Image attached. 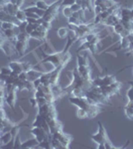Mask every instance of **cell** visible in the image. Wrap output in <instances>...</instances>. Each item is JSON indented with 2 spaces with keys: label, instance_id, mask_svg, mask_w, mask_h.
<instances>
[{
  "label": "cell",
  "instance_id": "1",
  "mask_svg": "<svg viewBox=\"0 0 133 149\" xmlns=\"http://www.w3.org/2000/svg\"><path fill=\"white\" fill-rule=\"evenodd\" d=\"M78 40L76 38V36H68V41H67V44L65 46L64 50L61 52H57V53H54V54H50V55H47L43 52V50L40 49L41 53L42 55L44 56V58L42 59V64L44 63H51L54 65L55 68L57 67H66L69 62L72 60V54L70 53V49L71 47L72 46L76 41Z\"/></svg>",
  "mask_w": 133,
  "mask_h": 149
},
{
  "label": "cell",
  "instance_id": "2",
  "mask_svg": "<svg viewBox=\"0 0 133 149\" xmlns=\"http://www.w3.org/2000/svg\"><path fill=\"white\" fill-rule=\"evenodd\" d=\"M70 102L72 103L74 105L78 107L79 109H81L86 112L88 118H94L96 115H98L101 112V109L100 104L94 102L91 98H88L86 95L83 97H69Z\"/></svg>",
  "mask_w": 133,
  "mask_h": 149
},
{
  "label": "cell",
  "instance_id": "3",
  "mask_svg": "<svg viewBox=\"0 0 133 149\" xmlns=\"http://www.w3.org/2000/svg\"><path fill=\"white\" fill-rule=\"evenodd\" d=\"M98 125V131L96 134H93V135H89L91 139L97 144V148L98 149H117V147H115L112 144V142L110 141V139L107 136V132H106L105 127L103 126L102 122L98 121L97 122Z\"/></svg>",
  "mask_w": 133,
  "mask_h": 149
},
{
  "label": "cell",
  "instance_id": "4",
  "mask_svg": "<svg viewBox=\"0 0 133 149\" xmlns=\"http://www.w3.org/2000/svg\"><path fill=\"white\" fill-rule=\"evenodd\" d=\"M84 95L88 97V98H91V100H93V102H96L97 104L111 105L110 98L106 97L105 95H102L100 86H96L93 85L86 93H84Z\"/></svg>",
  "mask_w": 133,
  "mask_h": 149
},
{
  "label": "cell",
  "instance_id": "5",
  "mask_svg": "<svg viewBox=\"0 0 133 149\" xmlns=\"http://www.w3.org/2000/svg\"><path fill=\"white\" fill-rule=\"evenodd\" d=\"M77 60H78V71L79 73L88 80H93L91 79V68L89 66L88 58L83 55H77Z\"/></svg>",
  "mask_w": 133,
  "mask_h": 149
},
{
  "label": "cell",
  "instance_id": "6",
  "mask_svg": "<svg viewBox=\"0 0 133 149\" xmlns=\"http://www.w3.org/2000/svg\"><path fill=\"white\" fill-rule=\"evenodd\" d=\"M18 88L13 84H7L5 85V102L8 107L15 111V104L17 102V92Z\"/></svg>",
  "mask_w": 133,
  "mask_h": 149
},
{
  "label": "cell",
  "instance_id": "7",
  "mask_svg": "<svg viewBox=\"0 0 133 149\" xmlns=\"http://www.w3.org/2000/svg\"><path fill=\"white\" fill-rule=\"evenodd\" d=\"M31 37L26 32H21L17 36V39L15 42V49L17 54L23 56L25 54L26 50L29 47V42H30Z\"/></svg>",
  "mask_w": 133,
  "mask_h": 149
},
{
  "label": "cell",
  "instance_id": "8",
  "mask_svg": "<svg viewBox=\"0 0 133 149\" xmlns=\"http://www.w3.org/2000/svg\"><path fill=\"white\" fill-rule=\"evenodd\" d=\"M56 103L54 102H48L46 104L42 105V107H38V113L42 115L46 120L49 119L57 118V110H56Z\"/></svg>",
  "mask_w": 133,
  "mask_h": 149
},
{
  "label": "cell",
  "instance_id": "9",
  "mask_svg": "<svg viewBox=\"0 0 133 149\" xmlns=\"http://www.w3.org/2000/svg\"><path fill=\"white\" fill-rule=\"evenodd\" d=\"M62 1L63 0H58V1H56L53 4L49 5V8L45 11L44 16L42 17L43 20L48 23H52L53 20L57 19L58 13H59V9L62 5Z\"/></svg>",
  "mask_w": 133,
  "mask_h": 149
},
{
  "label": "cell",
  "instance_id": "10",
  "mask_svg": "<svg viewBox=\"0 0 133 149\" xmlns=\"http://www.w3.org/2000/svg\"><path fill=\"white\" fill-rule=\"evenodd\" d=\"M122 83L116 81L115 83L111 84L109 86H100L101 88V93H102L103 95H105L106 97L110 98L113 95H118L119 97H121L120 95V88H121Z\"/></svg>",
  "mask_w": 133,
  "mask_h": 149
},
{
  "label": "cell",
  "instance_id": "11",
  "mask_svg": "<svg viewBox=\"0 0 133 149\" xmlns=\"http://www.w3.org/2000/svg\"><path fill=\"white\" fill-rule=\"evenodd\" d=\"M51 135H52V137L58 139V140L63 144L64 148H69L70 145H71V143H72V141L74 140L72 136H71L70 134H66L64 132V130L54 132V133H52Z\"/></svg>",
  "mask_w": 133,
  "mask_h": 149
},
{
  "label": "cell",
  "instance_id": "12",
  "mask_svg": "<svg viewBox=\"0 0 133 149\" xmlns=\"http://www.w3.org/2000/svg\"><path fill=\"white\" fill-rule=\"evenodd\" d=\"M30 132L34 136V138L37 139V141L39 143L46 140V139L51 138V133H48V132L45 131L43 128L38 127V126H32V129H31Z\"/></svg>",
  "mask_w": 133,
  "mask_h": 149
},
{
  "label": "cell",
  "instance_id": "13",
  "mask_svg": "<svg viewBox=\"0 0 133 149\" xmlns=\"http://www.w3.org/2000/svg\"><path fill=\"white\" fill-rule=\"evenodd\" d=\"M116 81V78L114 74H105L103 78H95L93 80V84L96 86H109Z\"/></svg>",
  "mask_w": 133,
  "mask_h": 149
},
{
  "label": "cell",
  "instance_id": "14",
  "mask_svg": "<svg viewBox=\"0 0 133 149\" xmlns=\"http://www.w3.org/2000/svg\"><path fill=\"white\" fill-rule=\"evenodd\" d=\"M47 122H48V124H49L51 134L54 133V132L63 130V122L60 121L59 119H58V117L57 118L49 119V120H47Z\"/></svg>",
  "mask_w": 133,
  "mask_h": 149
},
{
  "label": "cell",
  "instance_id": "15",
  "mask_svg": "<svg viewBox=\"0 0 133 149\" xmlns=\"http://www.w3.org/2000/svg\"><path fill=\"white\" fill-rule=\"evenodd\" d=\"M2 9H3V11L5 12L6 14H9V15H13V16H16L17 12L19 11V8L18 6H16L15 4L11 3V2H8V3L4 4L3 6H2Z\"/></svg>",
  "mask_w": 133,
  "mask_h": 149
},
{
  "label": "cell",
  "instance_id": "16",
  "mask_svg": "<svg viewBox=\"0 0 133 149\" xmlns=\"http://www.w3.org/2000/svg\"><path fill=\"white\" fill-rule=\"evenodd\" d=\"M113 30H114V32L116 33V34H118L120 36V37H127L128 35H130L132 32H130V31H128L126 30L124 27L122 26V24L121 23H117L116 25H114L113 26Z\"/></svg>",
  "mask_w": 133,
  "mask_h": 149
},
{
  "label": "cell",
  "instance_id": "17",
  "mask_svg": "<svg viewBox=\"0 0 133 149\" xmlns=\"http://www.w3.org/2000/svg\"><path fill=\"white\" fill-rule=\"evenodd\" d=\"M76 3L79 4L84 11L88 10L89 13L93 12V2H91V0H77Z\"/></svg>",
  "mask_w": 133,
  "mask_h": 149
},
{
  "label": "cell",
  "instance_id": "18",
  "mask_svg": "<svg viewBox=\"0 0 133 149\" xmlns=\"http://www.w3.org/2000/svg\"><path fill=\"white\" fill-rule=\"evenodd\" d=\"M9 67L11 68L12 72H15L17 74H20L24 72V68H23V62H11L8 65Z\"/></svg>",
  "mask_w": 133,
  "mask_h": 149
},
{
  "label": "cell",
  "instance_id": "19",
  "mask_svg": "<svg viewBox=\"0 0 133 149\" xmlns=\"http://www.w3.org/2000/svg\"><path fill=\"white\" fill-rule=\"evenodd\" d=\"M28 74V79L30 81H34L38 79H40L42 77V74H44V72H40V71H35L34 69H32L31 71L27 72Z\"/></svg>",
  "mask_w": 133,
  "mask_h": 149
},
{
  "label": "cell",
  "instance_id": "20",
  "mask_svg": "<svg viewBox=\"0 0 133 149\" xmlns=\"http://www.w3.org/2000/svg\"><path fill=\"white\" fill-rule=\"evenodd\" d=\"M38 145H39V142L37 141V139L32 138V139H28V140L22 142L21 148H35V147H38Z\"/></svg>",
  "mask_w": 133,
  "mask_h": 149
},
{
  "label": "cell",
  "instance_id": "21",
  "mask_svg": "<svg viewBox=\"0 0 133 149\" xmlns=\"http://www.w3.org/2000/svg\"><path fill=\"white\" fill-rule=\"evenodd\" d=\"M69 31H70V29L66 27H62V28L58 29L57 30L58 36H59V38H61V39H66V38H68V36H69Z\"/></svg>",
  "mask_w": 133,
  "mask_h": 149
},
{
  "label": "cell",
  "instance_id": "22",
  "mask_svg": "<svg viewBox=\"0 0 133 149\" xmlns=\"http://www.w3.org/2000/svg\"><path fill=\"white\" fill-rule=\"evenodd\" d=\"M16 17L20 22H24L27 20V16H26V12L24 11V9H19V11L17 12Z\"/></svg>",
  "mask_w": 133,
  "mask_h": 149
},
{
  "label": "cell",
  "instance_id": "23",
  "mask_svg": "<svg viewBox=\"0 0 133 149\" xmlns=\"http://www.w3.org/2000/svg\"><path fill=\"white\" fill-rule=\"evenodd\" d=\"M129 43L130 41L127 37H122L121 38V43H120L119 49H123V50H128V47H129Z\"/></svg>",
  "mask_w": 133,
  "mask_h": 149
},
{
  "label": "cell",
  "instance_id": "24",
  "mask_svg": "<svg viewBox=\"0 0 133 149\" xmlns=\"http://www.w3.org/2000/svg\"><path fill=\"white\" fill-rule=\"evenodd\" d=\"M36 6L40 9H43V10H47V9L49 8V5L46 3L45 0H38V1L36 2Z\"/></svg>",
  "mask_w": 133,
  "mask_h": 149
},
{
  "label": "cell",
  "instance_id": "25",
  "mask_svg": "<svg viewBox=\"0 0 133 149\" xmlns=\"http://www.w3.org/2000/svg\"><path fill=\"white\" fill-rule=\"evenodd\" d=\"M77 117L79 119H84V118H88V114L86 112L83 110L81 109H78V112H77Z\"/></svg>",
  "mask_w": 133,
  "mask_h": 149
},
{
  "label": "cell",
  "instance_id": "26",
  "mask_svg": "<svg viewBox=\"0 0 133 149\" xmlns=\"http://www.w3.org/2000/svg\"><path fill=\"white\" fill-rule=\"evenodd\" d=\"M63 14H64L65 17L70 18L72 15V11L71 7H64V10H63Z\"/></svg>",
  "mask_w": 133,
  "mask_h": 149
},
{
  "label": "cell",
  "instance_id": "27",
  "mask_svg": "<svg viewBox=\"0 0 133 149\" xmlns=\"http://www.w3.org/2000/svg\"><path fill=\"white\" fill-rule=\"evenodd\" d=\"M75 3H76V0H63L61 7H71Z\"/></svg>",
  "mask_w": 133,
  "mask_h": 149
},
{
  "label": "cell",
  "instance_id": "28",
  "mask_svg": "<svg viewBox=\"0 0 133 149\" xmlns=\"http://www.w3.org/2000/svg\"><path fill=\"white\" fill-rule=\"evenodd\" d=\"M23 68H24V72H29L32 69H34V67L31 65V63H28V62H23Z\"/></svg>",
  "mask_w": 133,
  "mask_h": 149
},
{
  "label": "cell",
  "instance_id": "29",
  "mask_svg": "<svg viewBox=\"0 0 133 149\" xmlns=\"http://www.w3.org/2000/svg\"><path fill=\"white\" fill-rule=\"evenodd\" d=\"M21 144H22V142L20 141V137H19V134H18L15 138V141H14L13 148H21Z\"/></svg>",
  "mask_w": 133,
  "mask_h": 149
},
{
  "label": "cell",
  "instance_id": "30",
  "mask_svg": "<svg viewBox=\"0 0 133 149\" xmlns=\"http://www.w3.org/2000/svg\"><path fill=\"white\" fill-rule=\"evenodd\" d=\"M71 9H72V13H74V12H78L79 10H81V9H83V8H81V6L79 5V4L75 3V4H72V5L71 6Z\"/></svg>",
  "mask_w": 133,
  "mask_h": 149
},
{
  "label": "cell",
  "instance_id": "31",
  "mask_svg": "<svg viewBox=\"0 0 133 149\" xmlns=\"http://www.w3.org/2000/svg\"><path fill=\"white\" fill-rule=\"evenodd\" d=\"M101 12H102V8H101L100 6L94 5V7H93V13H94V15H98V14H100Z\"/></svg>",
  "mask_w": 133,
  "mask_h": 149
},
{
  "label": "cell",
  "instance_id": "32",
  "mask_svg": "<svg viewBox=\"0 0 133 149\" xmlns=\"http://www.w3.org/2000/svg\"><path fill=\"white\" fill-rule=\"evenodd\" d=\"M127 97L129 100H133V88H130L129 90L127 91Z\"/></svg>",
  "mask_w": 133,
  "mask_h": 149
},
{
  "label": "cell",
  "instance_id": "33",
  "mask_svg": "<svg viewBox=\"0 0 133 149\" xmlns=\"http://www.w3.org/2000/svg\"><path fill=\"white\" fill-rule=\"evenodd\" d=\"M30 102H31V105H32V107H37V100H36L35 97H32L30 98Z\"/></svg>",
  "mask_w": 133,
  "mask_h": 149
},
{
  "label": "cell",
  "instance_id": "34",
  "mask_svg": "<svg viewBox=\"0 0 133 149\" xmlns=\"http://www.w3.org/2000/svg\"><path fill=\"white\" fill-rule=\"evenodd\" d=\"M131 22H132V24H133V18L131 19Z\"/></svg>",
  "mask_w": 133,
  "mask_h": 149
}]
</instances>
